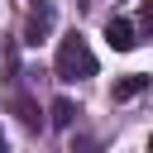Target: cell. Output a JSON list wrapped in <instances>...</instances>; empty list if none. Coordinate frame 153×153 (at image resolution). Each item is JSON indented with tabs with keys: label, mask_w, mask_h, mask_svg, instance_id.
Here are the masks:
<instances>
[{
	"label": "cell",
	"mask_w": 153,
	"mask_h": 153,
	"mask_svg": "<svg viewBox=\"0 0 153 153\" xmlns=\"http://www.w3.org/2000/svg\"><path fill=\"white\" fill-rule=\"evenodd\" d=\"M143 29H153V0H143Z\"/></svg>",
	"instance_id": "obj_6"
},
{
	"label": "cell",
	"mask_w": 153,
	"mask_h": 153,
	"mask_svg": "<svg viewBox=\"0 0 153 153\" xmlns=\"http://www.w3.org/2000/svg\"><path fill=\"white\" fill-rule=\"evenodd\" d=\"M48 29H53V5H48V0H33V10H29V19H24V43H43Z\"/></svg>",
	"instance_id": "obj_2"
},
{
	"label": "cell",
	"mask_w": 153,
	"mask_h": 153,
	"mask_svg": "<svg viewBox=\"0 0 153 153\" xmlns=\"http://www.w3.org/2000/svg\"><path fill=\"white\" fill-rule=\"evenodd\" d=\"M53 72H57V81H86V76H96V53H91V43H86L81 33H67V38L57 43Z\"/></svg>",
	"instance_id": "obj_1"
},
{
	"label": "cell",
	"mask_w": 153,
	"mask_h": 153,
	"mask_svg": "<svg viewBox=\"0 0 153 153\" xmlns=\"http://www.w3.org/2000/svg\"><path fill=\"white\" fill-rule=\"evenodd\" d=\"M0 153H10V143H5V134H0Z\"/></svg>",
	"instance_id": "obj_7"
},
{
	"label": "cell",
	"mask_w": 153,
	"mask_h": 153,
	"mask_svg": "<svg viewBox=\"0 0 153 153\" xmlns=\"http://www.w3.org/2000/svg\"><path fill=\"white\" fill-rule=\"evenodd\" d=\"M72 120H76V105L72 100H53V124L57 129H72Z\"/></svg>",
	"instance_id": "obj_5"
},
{
	"label": "cell",
	"mask_w": 153,
	"mask_h": 153,
	"mask_svg": "<svg viewBox=\"0 0 153 153\" xmlns=\"http://www.w3.org/2000/svg\"><path fill=\"white\" fill-rule=\"evenodd\" d=\"M143 86H148V76H124V81H115V91H110V96H115V100H134Z\"/></svg>",
	"instance_id": "obj_4"
},
{
	"label": "cell",
	"mask_w": 153,
	"mask_h": 153,
	"mask_svg": "<svg viewBox=\"0 0 153 153\" xmlns=\"http://www.w3.org/2000/svg\"><path fill=\"white\" fill-rule=\"evenodd\" d=\"M105 43H110L115 53H129V48L139 43V38H134V24H129V19H110V24H105Z\"/></svg>",
	"instance_id": "obj_3"
},
{
	"label": "cell",
	"mask_w": 153,
	"mask_h": 153,
	"mask_svg": "<svg viewBox=\"0 0 153 153\" xmlns=\"http://www.w3.org/2000/svg\"><path fill=\"white\" fill-rule=\"evenodd\" d=\"M148 153H153V134H148Z\"/></svg>",
	"instance_id": "obj_8"
}]
</instances>
